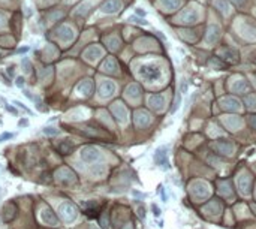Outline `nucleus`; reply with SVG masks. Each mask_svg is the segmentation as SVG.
Here are the masks:
<instances>
[{
    "label": "nucleus",
    "instance_id": "1",
    "mask_svg": "<svg viewBox=\"0 0 256 229\" xmlns=\"http://www.w3.org/2000/svg\"><path fill=\"white\" fill-rule=\"evenodd\" d=\"M80 156L85 163H94V162H97L100 159V151L94 145H85L84 148H81Z\"/></svg>",
    "mask_w": 256,
    "mask_h": 229
},
{
    "label": "nucleus",
    "instance_id": "2",
    "mask_svg": "<svg viewBox=\"0 0 256 229\" xmlns=\"http://www.w3.org/2000/svg\"><path fill=\"white\" fill-rule=\"evenodd\" d=\"M154 162H156V165L159 168H162L163 171H168L171 168L169 160H168V147L166 145H162V147H159V148L156 150V153H154Z\"/></svg>",
    "mask_w": 256,
    "mask_h": 229
},
{
    "label": "nucleus",
    "instance_id": "3",
    "mask_svg": "<svg viewBox=\"0 0 256 229\" xmlns=\"http://www.w3.org/2000/svg\"><path fill=\"white\" fill-rule=\"evenodd\" d=\"M60 216L63 217L66 223H70L77 219V208L70 204H63L60 207Z\"/></svg>",
    "mask_w": 256,
    "mask_h": 229
},
{
    "label": "nucleus",
    "instance_id": "4",
    "mask_svg": "<svg viewBox=\"0 0 256 229\" xmlns=\"http://www.w3.org/2000/svg\"><path fill=\"white\" fill-rule=\"evenodd\" d=\"M141 73L144 75V78L152 81V80H156V78L159 77V69L156 68V66H145V68H142Z\"/></svg>",
    "mask_w": 256,
    "mask_h": 229
},
{
    "label": "nucleus",
    "instance_id": "5",
    "mask_svg": "<svg viewBox=\"0 0 256 229\" xmlns=\"http://www.w3.org/2000/svg\"><path fill=\"white\" fill-rule=\"evenodd\" d=\"M42 133L47 135V136H56V135L60 133V129H57V127H54V126H45V127H42Z\"/></svg>",
    "mask_w": 256,
    "mask_h": 229
},
{
    "label": "nucleus",
    "instance_id": "6",
    "mask_svg": "<svg viewBox=\"0 0 256 229\" xmlns=\"http://www.w3.org/2000/svg\"><path fill=\"white\" fill-rule=\"evenodd\" d=\"M12 103H14L18 109H23L24 113H27V114H33V113H32V109H30V108H27L23 102H20V101H12Z\"/></svg>",
    "mask_w": 256,
    "mask_h": 229
},
{
    "label": "nucleus",
    "instance_id": "7",
    "mask_svg": "<svg viewBox=\"0 0 256 229\" xmlns=\"http://www.w3.org/2000/svg\"><path fill=\"white\" fill-rule=\"evenodd\" d=\"M17 133H12V132H3L2 135H0V144H3L5 141H11L12 138H15Z\"/></svg>",
    "mask_w": 256,
    "mask_h": 229
},
{
    "label": "nucleus",
    "instance_id": "8",
    "mask_svg": "<svg viewBox=\"0 0 256 229\" xmlns=\"http://www.w3.org/2000/svg\"><path fill=\"white\" fill-rule=\"evenodd\" d=\"M180 102H181V96H180V93H178V94H177V97H175V102H174V106H172V108H171V113H172V114H174L175 111H177V109H178V106H180Z\"/></svg>",
    "mask_w": 256,
    "mask_h": 229
},
{
    "label": "nucleus",
    "instance_id": "9",
    "mask_svg": "<svg viewBox=\"0 0 256 229\" xmlns=\"http://www.w3.org/2000/svg\"><path fill=\"white\" fill-rule=\"evenodd\" d=\"M15 85H17L18 89H21V90H23L24 85H26V80H24L23 77H17V80H15Z\"/></svg>",
    "mask_w": 256,
    "mask_h": 229
},
{
    "label": "nucleus",
    "instance_id": "10",
    "mask_svg": "<svg viewBox=\"0 0 256 229\" xmlns=\"http://www.w3.org/2000/svg\"><path fill=\"white\" fill-rule=\"evenodd\" d=\"M157 193L162 196L163 202H168V196H166V193H165V187H163V186H159V187H157Z\"/></svg>",
    "mask_w": 256,
    "mask_h": 229
},
{
    "label": "nucleus",
    "instance_id": "11",
    "mask_svg": "<svg viewBox=\"0 0 256 229\" xmlns=\"http://www.w3.org/2000/svg\"><path fill=\"white\" fill-rule=\"evenodd\" d=\"M5 109H6L8 113L14 114V115H18V111H17V108H14V106H12V105H9V103H6V105H5Z\"/></svg>",
    "mask_w": 256,
    "mask_h": 229
},
{
    "label": "nucleus",
    "instance_id": "12",
    "mask_svg": "<svg viewBox=\"0 0 256 229\" xmlns=\"http://www.w3.org/2000/svg\"><path fill=\"white\" fill-rule=\"evenodd\" d=\"M152 210H153V214H154V217H159L160 216V210H159V207L156 205V204H152Z\"/></svg>",
    "mask_w": 256,
    "mask_h": 229
},
{
    "label": "nucleus",
    "instance_id": "13",
    "mask_svg": "<svg viewBox=\"0 0 256 229\" xmlns=\"http://www.w3.org/2000/svg\"><path fill=\"white\" fill-rule=\"evenodd\" d=\"M129 20H130V21H135V23H138V24H144V26L147 24V21H145V20H142V18H138V17H130Z\"/></svg>",
    "mask_w": 256,
    "mask_h": 229
},
{
    "label": "nucleus",
    "instance_id": "14",
    "mask_svg": "<svg viewBox=\"0 0 256 229\" xmlns=\"http://www.w3.org/2000/svg\"><path fill=\"white\" fill-rule=\"evenodd\" d=\"M29 126V120L27 118H20L18 120V127H27Z\"/></svg>",
    "mask_w": 256,
    "mask_h": 229
},
{
    "label": "nucleus",
    "instance_id": "15",
    "mask_svg": "<svg viewBox=\"0 0 256 229\" xmlns=\"http://www.w3.org/2000/svg\"><path fill=\"white\" fill-rule=\"evenodd\" d=\"M138 216H140L141 219L145 217V210H144V207H140V208H138Z\"/></svg>",
    "mask_w": 256,
    "mask_h": 229
},
{
    "label": "nucleus",
    "instance_id": "16",
    "mask_svg": "<svg viewBox=\"0 0 256 229\" xmlns=\"http://www.w3.org/2000/svg\"><path fill=\"white\" fill-rule=\"evenodd\" d=\"M186 92H187V82L183 81V82H181V87H180V93H186Z\"/></svg>",
    "mask_w": 256,
    "mask_h": 229
},
{
    "label": "nucleus",
    "instance_id": "17",
    "mask_svg": "<svg viewBox=\"0 0 256 229\" xmlns=\"http://www.w3.org/2000/svg\"><path fill=\"white\" fill-rule=\"evenodd\" d=\"M132 193H133V196H135V198H140V199L145 196L144 193H141V192H138V190H132Z\"/></svg>",
    "mask_w": 256,
    "mask_h": 229
},
{
    "label": "nucleus",
    "instance_id": "18",
    "mask_svg": "<svg viewBox=\"0 0 256 229\" xmlns=\"http://www.w3.org/2000/svg\"><path fill=\"white\" fill-rule=\"evenodd\" d=\"M27 51H29V46H23V48L17 49V54H23V53H27Z\"/></svg>",
    "mask_w": 256,
    "mask_h": 229
},
{
    "label": "nucleus",
    "instance_id": "19",
    "mask_svg": "<svg viewBox=\"0 0 256 229\" xmlns=\"http://www.w3.org/2000/svg\"><path fill=\"white\" fill-rule=\"evenodd\" d=\"M14 70H15V66H14V65H12V66H9V68H8V73H9L11 77H14Z\"/></svg>",
    "mask_w": 256,
    "mask_h": 229
},
{
    "label": "nucleus",
    "instance_id": "20",
    "mask_svg": "<svg viewBox=\"0 0 256 229\" xmlns=\"http://www.w3.org/2000/svg\"><path fill=\"white\" fill-rule=\"evenodd\" d=\"M136 14H138V15H141V17H144V15H145V12L142 11V9H136Z\"/></svg>",
    "mask_w": 256,
    "mask_h": 229
},
{
    "label": "nucleus",
    "instance_id": "21",
    "mask_svg": "<svg viewBox=\"0 0 256 229\" xmlns=\"http://www.w3.org/2000/svg\"><path fill=\"white\" fill-rule=\"evenodd\" d=\"M3 196H5V189H2V187H0V199H2Z\"/></svg>",
    "mask_w": 256,
    "mask_h": 229
},
{
    "label": "nucleus",
    "instance_id": "22",
    "mask_svg": "<svg viewBox=\"0 0 256 229\" xmlns=\"http://www.w3.org/2000/svg\"><path fill=\"white\" fill-rule=\"evenodd\" d=\"M157 226H159V228H163V220H159V222H157Z\"/></svg>",
    "mask_w": 256,
    "mask_h": 229
},
{
    "label": "nucleus",
    "instance_id": "23",
    "mask_svg": "<svg viewBox=\"0 0 256 229\" xmlns=\"http://www.w3.org/2000/svg\"><path fill=\"white\" fill-rule=\"evenodd\" d=\"M5 171V168H3V165H2V163H0V174H2V172Z\"/></svg>",
    "mask_w": 256,
    "mask_h": 229
}]
</instances>
